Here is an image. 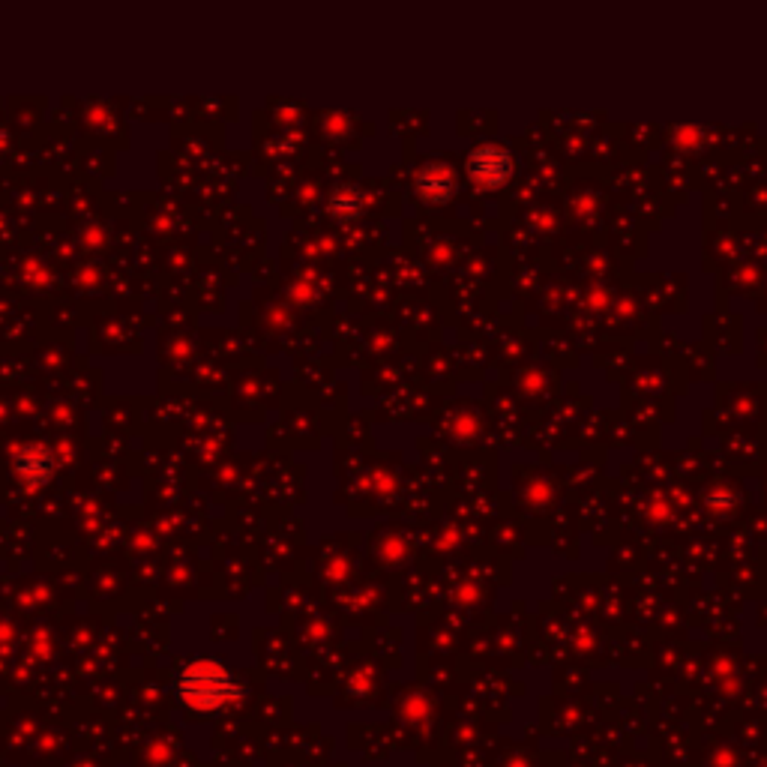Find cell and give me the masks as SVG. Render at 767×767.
<instances>
[{
  "instance_id": "cell-1",
  "label": "cell",
  "mask_w": 767,
  "mask_h": 767,
  "mask_svg": "<svg viewBox=\"0 0 767 767\" xmlns=\"http://www.w3.org/2000/svg\"><path fill=\"white\" fill-rule=\"evenodd\" d=\"M177 696L183 705L195 708V711H216L222 705H228L237 696V687L231 681V675L207 660L189 663L180 678H177Z\"/></svg>"
}]
</instances>
